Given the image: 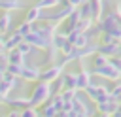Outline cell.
<instances>
[{
	"mask_svg": "<svg viewBox=\"0 0 121 117\" xmlns=\"http://www.w3.org/2000/svg\"><path fill=\"white\" fill-rule=\"evenodd\" d=\"M6 104L13 106V108H23V106H30V98H6Z\"/></svg>",
	"mask_w": 121,
	"mask_h": 117,
	"instance_id": "cell-14",
	"label": "cell"
},
{
	"mask_svg": "<svg viewBox=\"0 0 121 117\" xmlns=\"http://www.w3.org/2000/svg\"><path fill=\"white\" fill-rule=\"evenodd\" d=\"M25 40H26L28 43H32L34 47H38V49H47V47H49V43H51V40H47L45 36H42L38 30H32L30 34H26V36H25Z\"/></svg>",
	"mask_w": 121,
	"mask_h": 117,
	"instance_id": "cell-3",
	"label": "cell"
},
{
	"mask_svg": "<svg viewBox=\"0 0 121 117\" xmlns=\"http://www.w3.org/2000/svg\"><path fill=\"white\" fill-rule=\"evenodd\" d=\"M6 98H8V96H4V94H2V91H0V100H2V102H6Z\"/></svg>",
	"mask_w": 121,
	"mask_h": 117,
	"instance_id": "cell-34",
	"label": "cell"
},
{
	"mask_svg": "<svg viewBox=\"0 0 121 117\" xmlns=\"http://www.w3.org/2000/svg\"><path fill=\"white\" fill-rule=\"evenodd\" d=\"M59 2H60V0H40L36 6H40V8L43 9V8H53V6H57Z\"/></svg>",
	"mask_w": 121,
	"mask_h": 117,
	"instance_id": "cell-26",
	"label": "cell"
},
{
	"mask_svg": "<svg viewBox=\"0 0 121 117\" xmlns=\"http://www.w3.org/2000/svg\"><path fill=\"white\" fill-rule=\"evenodd\" d=\"M117 25H119V15H117V13H106V17L102 19V23H100L98 26H100L102 32H108V30H112V28L117 26Z\"/></svg>",
	"mask_w": 121,
	"mask_h": 117,
	"instance_id": "cell-4",
	"label": "cell"
},
{
	"mask_svg": "<svg viewBox=\"0 0 121 117\" xmlns=\"http://www.w3.org/2000/svg\"><path fill=\"white\" fill-rule=\"evenodd\" d=\"M23 40H25V36H23V34H19V32L15 30V34L8 36V40H6V45H4V49H8V51H9V49H15V47H17V45H19V43H21Z\"/></svg>",
	"mask_w": 121,
	"mask_h": 117,
	"instance_id": "cell-8",
	"label": "cell"
},
{
	"mask_svg": "<svg viewBox=\"0 0 121 117\" xmlns=\"http://www.w3.org/2000/svg\"><path fill=\"white\" fill-rule=\"evenodd\" d=\"M23 58H25V55L19 51V47L9 49V53H8V60H9L11 64H23Z\"/></svg>",
	"mask_w": 121,
	"mask_h": 117,
	"instance_id": "cell-12",
	"label": "cell"
},
{
	"mask_svg": "<svg viewBox=\"0 0 121 117\" xmlns=\"http://www.w3.org/2000/svg\"><path fill=\"white\" fill-rule=\"evenodd\" d=\"M23 66H25V64H11V62H9V68H8L6 74H11V75H19V77H21Z\"/></svg>",
	"mask_w": 121,
	"mask_h": 117,
	"instance_id": "cell-23",
	"label": "cell"
},
{
	"mask_svg": "<svg viewBox=\"0 0 121 117\" xmlns=\"http://www.w3.org/2000/svg\"><path fill=\"white\" fill-rule=\"evenodd\" d=\"M91 83V72H87V70H81L79 74H78V89H87V85Z\"/></svg>",
	"mask_w": 121,
	"mask_h": 117,
	"instance_id": "cell-11",
	"label": "cell"
},
{
	"mask_svg": "<svg viewBox=\"0 0 121 117\" xmlns=\"http://www.w3.org/2000/svg\"><path fill=\"white\" fill-rule=\"evenodd\" d=\"M110 64H113V66L121 72V58H110Z\"/></svg>",
	"mask_w": 121,
	"mask_h": 117,
	"instance_id": "cell-30",
	"label": "cell"
},
{
	"mask_svg": "<svg viewBox=\"0 0 121 117\" xmlns=\"http://www.w3.org/2000/svg\"><path fill=\"white\" fill-rule=\"evenodd\" d=\"M93 74H98V75L108 77V79H119V75H121V72L110 62L104 66H93Z\"/></svg>",
	"mask_w": 121,
	"mask_h": 117,
	"instance_id": "cell-2",
	"label": "cell"
},
{
	"mask_svg": "<svg viewBox=\"0 0 121 117\" xmlns=\"http://www.w3.org/2000/svg\"><path fill=\"white\" fill-rule=\"evenodd\" d=\"M53 94V89L49 87V81H42V83H38L36 87H34V91H32V96H30V106H40V104H43L49 96Z\"/></svg>",
	"mask_w": 121,
	"mask_h": 117,
	"instance_id": "cell-1",
	"label": "cell"
},
{
	"mask_svg": "<svg viewBox=\"0 0 121 117\" xmlns=\"http://www.w3.org/2000/svg\"><path fill=\"white\" fill-rule=\"evenodd\" d=\"M32 30H36V25H34V23H28V21H25V23H21V25L17 26V32H19V34H23V36L30 34Z\"/></svg>",
	"mask_w": 121,
	"mask_h": 117,
	"instance_id": "cell-13",
	"label": "cell"
},
{
	"mask_svg": "<svg viewBox=\"0 0 121 117\" xmlns=\"http://www.w3.org/2000/svg\"><path fill=\"white\" fill-rule=\"evenodd\" d=\"M98 51H100V53H104V55H108V57H112V55H119V42L102 43V45L98 47Z\"/></svg>",
	"mask_w": 121,
	"mask_h": 117,
	"instance_id": "cell-9",
	"label": "cell"
},
{
	"mask_svg": "<svg viewBox=\"0 0 121 117\" xmlns=\"http://www.w3.org/2000/svg\"><path fill=\"white\" fill-rule=\"evenodd\" d=\"M70 6H74V8H78V6H81L83 2H87V0H66Z\"/></svg>",
	"mask_w": 121,
	"mask_h": 117,
	"instance_id": "cell-31",
	"label": "cell"
},
{
	"mask_svg": "<svg viewBox=\"0 0 121 117\" xmlns=\"http://www.w3.org/2000/svg\"><path fill=\"white\" fill-rule=\"evenodd\" d=\"M36 115H40V111H36L34 106H28L26 109H23V117H36Z\"/></svg>",
	"mask_w": 121,
	"mask_h": 117,
	"instance_id": "cell-28",
	"label": "cell"
},
{
	"mask_svg": "<svg viewBox=\"0 0 121 117\" xmlns=\"http://www.w3.org/2000/svg\"><path fill=\"white\" fill-rule=\"evenodd\" d=\"M64 89H76L78 91V74H66V87Z\"/></svg>",
	"mask_w": 121,
	"mask_h": 117,
	"instance_id": "cell-19",
	"label": "cell"
},
{
	"mask_svg": "<svg viewBox=\"0 0 121 117\" xmlns=\"http://www.w3.org/2000/svg\"><path fill=\"white\" fill-rule=\"evenodd\" d=\"M62 96H64V100H66V102L74 100V98H76V89H64Z\"/></svg>",
	"mask_w": 121,
	"mask_h": 117,
	"instance_id": "cell-27",
	"label": "cell"
},
{
	"mask_svg": "<svg viewBox=\"0 0 121 117\" xmlns=\"http://www.w3.org/2000/svg\"><path fill=\"white\" fill-rule=\"evenodd\" d=\"M4 75H6V74H4L2 70H0V79H4Z\"/></svg>",
	"mask_w": 121,
	"mask_h": 117,
	"instance_id": "cell-35",
	"label": "cell"
},
{
	"mask_svg": "<svg viewBox=\"0 0 121 117\" xmlns=\"http://www.w3.org/2000/svg\"><path fill=\"white\" fill-rule=\"evenodd\" d=\"M9 115H11V117H19V115H23V111H19V109L15 108V109H11V111H9Z\"/></svg>",
	"mask_w": 121,
	"mask_h": 117,
	"instance_id": "cell-32",
	"label": "cell"
},
{
	"mask_svg": "<svg viewBox=\"0 0 121 117\" xmlns=\"http://www.w3.org/2000/svg\"><path fill=\"white\" fill-rule=\"evenodd\" d=\"M108 62H110V57L104 55V53H100V51H96V55H95V58H93V64H95V66H104V64H108Z\"/></svg>",
	"mask_w": 121,
	"mask_h": 117,
	"instance_id": "cell-17",
	"label": "cell"
},
{
	"mask_svg": "<svg viewBox=\"0 0 121 117\" xmlns=\"http://www.w3.org/2000/svg\"><path fill=\"white\" fill-rule=\"evenodd\" d=\"M2 49H4V47H0V57H2Z\"/></svg>",
	"mask_w": 121,
	"mask_h": 117,
	"instance_id": "cell-36",
	"label": "cell"
},
{
	"mask_svg": "<svg viewBox=\"0 0 121 117\" xmlns=\"http://www.w3.org/2000/svg\"><path fill=\"white\" fill-rule=\"evenodd\" d=\"M9 15L4 11V13H0V30L2 32H6V30H9Z\"/></svg>",
	"mask_w": 121,
	"mask_h": 117,
	"instance_id": "cell-21",
	"label": "cell"
},
{
	"mask_svg": "<svg viewBox=\"0 0 121 117\" xmlns=\"http://www.w3.org/2000/svg\"><path fill=\"white\" fill-rule=\"evenodd\" d=\"M60 70H62V64H59V66H51V68H47L45 72H42V75H40V79L42 81H55L57 77H59V74H60Z\"/></svg>",
	"mask_w": 121,
	"mask_h": 117,
	"instance_id": "cell-6",
	"label": "cell"
},
{
	"mask_svg": "<svg viewBox=\"0 0 121 117\" xmlns=\"http://www.w3.org/2000/svg\"><path fill=\"white\" fill-rule=\"evenodd\" d=\"M87 26H91V19H89V17H85V19H79V23L76 25V30H79V32H85V30H87Z\"/></svg>",
	"mask_w": 121,
	"mask_h": 117,
	"instance_id": "cell-25",
	"label": "cell"
},
{
	"mask_svg": "<svg viewBox=\"0 0 121 117\" xmlns=\"http://www.w3.org/2000/svg\"><path fill=\"white\" fill-rule=\"evenodd\" d=\"M51 42H53V47H57V49L60 51V49H62V45L68 42V38H66V34H57V32H55V36H53V40H51Z\"/></svg>",
	"mask_w": 121,
	"mask_h": 117,
	"instance_id": "cell-16",
	"label": "cell"
},
{
	"mask_svg": "<svg viewBox=\"0 0 121 117\" xmlns=\"http://www.w3.org/2000/svg\"><path fill=\"white\" fill-rule=\"evenodd\" d=\"M17 47H19V51H21L23 55H28V53H32V49H34V45H32V43H28L26 40H23V42H21Z\"/></svg>",
	"mask_w": 121,
	"mask_h": 117,
	"instance_id": "cell-22",
	"label": "cell"
},
{
	"mask_svg": "<svg viewBox=\"0 0 121 117\" xmlns=\"http://www.w3.org/2000/svg\"><path fill=\"white\" fill-rule=\"evenodd\" d=\"M21 8V2L19 0H0V9L8 11V9H17Z\"/></svg>",
	"mask_w": 121,
	"mask_h": 117,
	"instance_id": "cell-15",
	"label": "cell"
},
{
	"mask_svg": "<svg viewBox=\"0 0 121 117\" xmlns=\"http://www.w3.org/2000/svg\"><path fill=\"white\" fill-rule=\"evenodd\" d=\"M40 19H43V11H42L40 6L30 8V9L26 11V15H25V21H28V23H36V21H40Z\"/></svg>",
	"mask_w": 121,
	"mask_h": 117,
	"instance_id": "cell-7",
	"label": "cell"
},
{
	"mask_svg": "<svg viewBox=\"0 0 121 117\" xmlns=\"http://www.w3.org/2000/svg\"><path fill=\"white\" fill-rule=\"evenodd\" d=\"M89 2H91L93 15H95V17H100V13H102V6H100V2H102V0H89Z\"/></svg>",
	"mask_w": 121,
	"mask_h": 117,
	"instance_id": "cell-24",
	"label": "cell"
},
{
	"mask_svg": "<svg viewBox=\"0 0 121 117\" xmlns=\"http://www.w3.org/2000/svg\"><path fill=\"white\" fill-rule=\"evenodd\" d=\"M36 30L42 36H45L47 40H53V36H55V25L53 23L51 25H36Z\"/></svg>",
	"mask_w": 121,
	"mask_h": 117,
	"instance_id": "cell-10",
	"label": "cell"
},
{
	"mask_svg": "<svg viewBox=\"0 0 121 117\" xmlns=\"http://www.w3.org/2000/svg\"><path fill=\"white\" fill-rule=\"evenodd\" d=\"M6 40H8V38H6V36L2 34V30H0V47H4V45H6Z\"/></svg>",
	"mask_w": 121,
	"mask_h": 117,
	"instance_id": "cell-33",
	"label": "cell"
},
{
	"mask_svg": "<svg viewBox=\"0 0 121 117\" xmlns=\"http://www.w3.org/2000/svg\"><path fill=\"white\" fill-rule=\"evenodd\" d=\"M112 96L115 100H121V83H117L115 87H112Z\"/></svg>",
	"mask_w": 121,
	"mask_h": 117,
	"instance_id": "cell-29",
	"label": "cell"
},
{
	"mask_svg": "<svg viewBox=\"0 0 121 117\" xmlns=\"http://www.w3.org/2000/svg\"><path fill=\"white\" fill-rule=\"evenodd\" d=\"M57 113H59V109L55 108V104H53V102L45 104V106H43V109L40 111V115H57Z\"/></svg>",
	"mask_w": 121,
	"mask_h": 117,
	"instance_id": "cell-20",
	"label": "cell"
},
{
	"mask_svg": "<svg viewBox=\"0 0 121 117\" xmlns=\"http://www.w3.org/2000/svg\"><path fill=\"white\" fill-rule=\"evenodd\" d=\"M89 43V36L85 34V32H79L78 36H76V40H74V45L76 47H85Z\"/></svg>",
	"mask_w": 121,
	"mask_h": 117,
	"instance_id": "cell-18",
	"label": "cell"
},
{
	"mask_svg": "<svg viewBox=\"0 0 121 117\" xmlns=\"http://www.w3.org/2000/svg\"><path fill=\"white\" fill-rule=\"evenodd\" d=\"M40 75H42V72L38 68H34V66H23L21 79H25V81H36V79H40Z\"/></svg>",
	"mask_w": 121,
	"mask_h": 117,
	"instance_id": "cell-5",
	"label": "cell"
}]
</instances>
